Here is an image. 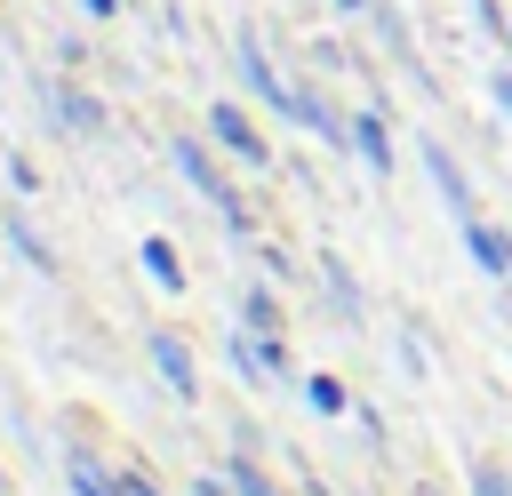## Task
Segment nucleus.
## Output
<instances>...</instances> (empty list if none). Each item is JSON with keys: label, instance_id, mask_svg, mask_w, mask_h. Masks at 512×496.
<instances>
[{"label": "nucleus", "instance_id": "nucleus-3", "mask_svg": "<svg viewBox=\"0 0 512 496\" xmlns=\"http://www.w3.org/2000/svg\"><path fill=\"white\" fill-rule=\"evenodd\" d=\"M176 168H184V176H192V184H200V192H208V200H216V208H224V216H232V224H240V200H232V184H224V176H216V160H208V152H200V144H192V136H184V144H176Z\"/></svg>", "mask_w": 512, "mask_h": 496}, {"label": "nucleus", "instance_id": "nucleus-4", "mask_svg": "<svg viewBox=\"0 0 512 496\" xmlns=\"http://www.w3.org/2000/svg\"><path fill=\"white\" fill-rule=\"evenodd\" d=\"M464 240H472V256L496 272V280H512V240L496 232V224H480V216H464Z\"/></svg>", "mask_w": 512, "mask_h": 496}, {"label": "nucleus", "instance_id": "nucleus-16", "mask_svg": "<svg viewBox=\"0 0 512 496\" xmlns=\"http://www.w3.org/2000/svg\"><path fill=\"white\" fill-rule=\"evenodd\" d=\"M472 496H504V472H480V480H472Z\"/></svg>", "mask_w": 512, "mask_h": 496}, {"label": "nucleus", "instance_id": "nucleus-6", "mask_svg": "<svg viewBox=\"0 0 512 496\" xmlns=\"http://www.w3.org/2000/svg\"><path fill=\"white\" fill-rule=\"evenodd\" d=\"M152 360H160V376H168V392H184V400L200 392V376H192V352H184L176 336H152Z\"/></svg>", "mask_w": 512, "mask_h": 496}, {"label": "nucleus", "instance_id": "nucleus-10", "mask_svg": "<svg viewBox=\"0 0 512 496\" xmlns=\"http://www.w3.org/2000/svg\"><path fill=\"white\" fill-rule=\"evenodd\" d=\"M304 400H312V408H320V416H344V408H352V400H344V384H336V376H312V384H304Z\"/></svg>", "mask_w": 512, "mask_h": 496}, {"label": "nucleus", "instance_id": "nucleus-1", "mask_svg": "<svg viewBox=\"0 0 512 496\" xmlns=\"http://www.w3.org/2000/svg\"><path fill=\"white\" fill-rule=\"evenodd\" d=\"M240 80L256 88V104H272V112H288V120L304 112V88H288V80L272 72V56L256 48V32H240Z\"/></svg>", "mask_w": 512, "mask_h": 496}, {"label": "nucleus", "instance_id": "nucleus-20", "mask_svg": "<svg viewBox=\"0 0 512 496\" xmlns=\"http://www.w3.org/2000/svg\"><path fill=\"white\" fill-rule=\"evenodd\" d=\"M504 32H512V24H504Z\"/></svg>", "mask_w": 512, "mask_h": 496}, {"label": "nucleus", "instance_id": "nucleus-12", "mask_svg": "<svg viewBox=\"0 0 512 496\" xmlns=\"http://www.w3.org/2000/svg\"><path fill=\"white\" fill-rule=\"evenodd\" d=\"M0 232H8V240H16V248H24V256H32V264H40V272H48V264H56V256H48V248H40V232H32V224H24V216H8V224H0Z\"/></svg>", "mask_w": 512, "mask_h": 496}, {"label": "nucleus", "instance_id": "nucleus-19", "mask_svg": "<svg viewBox=\"0 0 512 496\" xmlns=\"http://www.w3.org/2000/svg\"><path fill=\"white\" fill-rule=\"evenodd\" d=\"M336 8H360V0H336Z\"/></svg>", "mask_w": 512, "mask_h": 496}, {"label": "nucleus", "instance_id": "nucleus-18", "mask_svg": "<svg viewBox=\"0 0 512 496\" xmlns=\"http://www.w3.org/2000/svg\"><path fill=\"white\" fill-rule=\"evenodd\" d=\"M88 8H96V16H112V8H120V0H88Z\"/></svg>", "mask_w": 512, "mask_h": 496}, {"label": "nucleus", "instance_id": "nucleus-2", "mask_svg": "<svg viewBox=\"0 0 512 496\" xmlns=\"http://www.w3.org/2000/svg\"><path fill=\"white\" fill-rule=\"evenodd\" d=\"M208 128H216V144H224V152H240L248 168H264V160H272V152H264V136H256V120H248L240 104H208Z\"/></svg>", "mask_w": 512, "mask_h": 496}, {"label": "nucleus", "instance_id": "nucleus-9", "mask_svg": "<svg viewBox=\"0 0 512 496\" xmlns=\"http://www.w3.org/2000/svg\"><path fill=\"white\" fill-rule=\"evenodd\" d=\"M64 464H72V488H80V496H120V480H104V472H96V464H88L80 448H72Z\"/></svg>", "mask_w": 512, "mask_h": 496}, {"label": "nucleus", "instance_id": "nucleus-7", "mask_svg": "<svg viewBox=\"0 0 512 496\" xmlns=\"http://www.w3.org/2000/svg\"><path fill=\"white\" fill-rule=\"evenodd\" d=\"M352 144H360V160H368V168H392V136H384V120H376V112H360V120H352Z\"/></svg>", "mask_w": 512, "mask_h": 496}, {"label": "nucleus", "instance_id": "nucleus-5", "mask_svg": "<svg viewBox=\"0 0 512 496\" xmlns=\"http://www.w3.org/2000/svg\"><path fill=\"white\" fill-rule=\"evenodd\" d=\"M424 168H432V184H440V200H448V208H456V216H472V184H464V176H456V160H448V152H440V144H424Z\"/></svg>", "mask_w": 512, "mask_h": 496}, {"label": "nucleus", "instance_id": "nucleus-17", "mask_svg": "<svg viewBox=\"0 0 512 496\" xmlns=\"http://www.w3.org/2000/svg\"><path fill=\"white\" fill-rule=\"evenodd\" d=\"M496 104H504V112H512V72H504V80H496Z\"/></svg>", "mask_w": 512, "mask_h": 496}, {"label": "nucleus", "instance_id": "nucleus-13", "mask_svg": "<svg viewBox=\"0 0 512 496\" xmlns=\"http://www.w3.org/2000/svg\"><path fill=\"white\" fill-rule=\"evenodd\" d=\"M240 312H248V328H256V336H280V304H272L264 288H256V296H248Z\"/></svg>", "mask_w": 512, "mask_h": 496}, {"label": "nucleus", "instance_id": "nucleus-11", "mask_svg": "<svg viewBox=\"0 0 512 496\" xmlns=\"http://www.w3.org/2000/svg\"><path fill=\"white\" fill-rule=\"evenodd\" d=\"M56 120H72V128H104L96 96H56Z\"/></svg>", "mask_w": 512, "mask_h": 496}, {"label": "nucleus", "instance_id": "nucleus-14", "mask_svg": "<svg viewBox=\"0 0 512 496\" xmlns=\"http://www.w3.org/2000/svg\"><path fill=\"white\" fill-rule=\"evenodd\" d=\"M232 488H240V496H272V480H264L256 464H232Z\"/></svg>", "mask_w": 512, "mask_h": 496}, {"label": "nucleus", "instance_id": "nucleus-15", "mask_svg": "<svg viewBox=\"0 0 512 496\" xmlns=\"http://www.w3.org/2000/svg\"><path fill=\"white\" fill-rule=\"evenodd\" d=\"M120 496H160V488H152L144 472H120Z\"/></svg>", "mask_w": 512, "mask_h": 496}, {"label": "nucleus", "instance_id": "nucleus-8", "mask_svg": "<svg viewBox=\"0 0 512 496\" xmlns=\"http://www.w3.org/2000/svg\"><path fill=\"white\" fill-rule=\"evenodd\" d=\"M144 272H152L168 296H184V264H176V248H168V240H144Z\"/></svg>", "mask_w": 512, "mask_h": 496}]
</instances>
